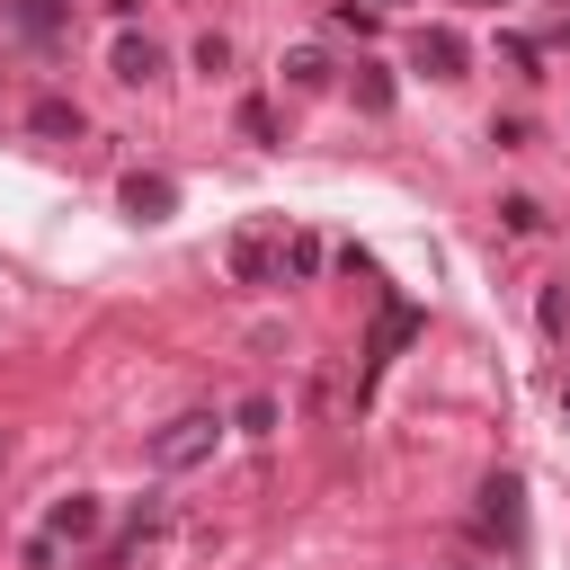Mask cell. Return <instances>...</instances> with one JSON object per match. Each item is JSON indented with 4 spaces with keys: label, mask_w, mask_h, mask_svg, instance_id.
<instances>
[{
    "label": "cell",
    "mask_w": 570,
    "mask_h": 570,
    "mask_svg": "<svg viewBox=\"0 0 570 570\" xmlns=\"http://www.w3.org/2000/svg\"><path fill=\"white\" fill-rule=\"evenodd\" d=\"M214 436H223V428H214V410H187V419H169V428L151 436V463H160V472H187V463H205V454H214Z\"/></svg>",
    "instance_id": "cell-1"
},
{
    "label": "cell",
    "mask_w": 570,
    "mask_h": 570,
    "mask_svg": "<svg viewBox=\"0 0 570 570\" xmlns=\"http://www.w3.org/2000/svg\"><path fill=\"white\" fill-rule=\"evenodd\" d=\"M410 62H419L428 80H454V71H463V36H454V27H419V45H410Z\"/></svg>",
    "instance_id": "cell-2"
},
{
    "label": "cell",
    "mask_w": 570,
    "mask_h": 570,
    "mask_svg": "<svg viewBox=\"0 0 570 570\" xmlns=\"http://www.w3.org/2000/svg\"><path fill=\"white\" fill-rule=\"evenodd\" d=\"M517 499H525V490H517V481H508V472H499V481H490V490H481V525H490V534H499V543H517V534H525V508H517Z\"/></svg>",
    "instance_id": "cell-3"
},
{
    "label": "cell",
    "mask_w": 570,
    "mask_h": 570,
    "mask_svg": "<svg viewBox=\"0 0 570 570\" xmlns=\"http://www.w3.org/2000/svg\"><path fill=\"white\" fill-rule=\"evenodd\" d=\"M232 276H240V285H267V276H276V232H240V240H232Z\"/></svg>",
    "instance_id": "cell-4"
},
{
    "label": "cell",
    "mask_w": 570,
    "mask_h": 570,
    "mask_svg": "<svg viewBox=\"0 0 570 570\" xmlns=\"http://www.w3.org/2000/svg\"><path fill=\"white\" fill-rule=\"evenodd\" d=\"M160 71V45L151 36H116V80H151Z\"/></svg>",
    "instance_id": "cell-5"
},
{
    "label": "cell",
    "mask_w": 570,
    "mask_h": 570,
    "mask_svg": "<svg viewBox=\"0 0 570 570\" xmlns=\"http://www.w3.org/2000/svg\"><path fill=\"white\" fill-rule=\"evenodd\" d=\"M410 330H419V312H410V303H392V312L374 321V347H365V365H383V356H392V347H401Z\"/></svg>",
    "instance_id": "cell-6"
},
{
    "label": "cell",
    "mask_w": 570,
    "mask_h": 570,
    "mask_svg": "<svg viewBox=\"0 0 570 570\" xmlns=\"http://www.w3.org/2000/svg\"><path fill=\"white\" fill-rule=\"evenodd\" d=\"M125 214L160 223V214H169V178H125Z\"/></svg>",
    "instance_id": "cell-7"
},
{
    "label": "cell",
    "mask_w": 570,
    "mask_h": 570,
    "mask_svg": "<svg viewBox=\"0 0 570 570\" xmlns=\"http://www.w3.org/2000/svg\"><path fill=\"white\" fill-rule=\"evenodd\" d=\"M36 134H80V107L71 98H36Z\"/></svg>",
    "instance_id": "cell-8"
},
{
    "label": "cell",
    "mask_w": 570,
    "mask_h": 570,
    "mask_svg": "<svg viewBox=\"0 0 570 570\" xmlns=\"http://www.w3.org/2000/svg\"><path fill=\"white\" fill-rule=\"evenodd\" d=\"M53 534H98V499H62L53 508Z\"/></svg>",
    "instance_id": "cell-9"
},
{
    "label": "cell",
    "mask_w": 570,
    "mask_h": 570,
    "mask_svg": "<svg viewBox=\"0 0 570 570\" xmlns=\"http://www.w3.org/2000/svg\"><path fill=\"white\" fill-rule=\"evenodd\" d=\"M285 80H294V89H321V80H330V62H321V53H312V45H303V53H294V62H285Z\"/></svg>",
    "instance_id": "cell-10"
},
{
    "label": "cell",
    "mask_w": 570,
    "mask_h": 570,
    "mask_svg": "<svg viewBox=\"0 0 570 570\" xmlns=\"http://www.w3.org/2000/svg\"><path fill=\"white\" fill-rule=\"evenodd\" d=\"M499 214H508V232H543V205H534V196H508Z\"/></svg>",
    "instance_id": "cell-11"
},
{
    "label": "cell",
    "mask_w": 570,
    "mask_h": 570,
    "mask_svg": "<svg viewBox=\"0 0 570 570\" xmlns=\"http://www.w3.org/2000/svg\"><path fill=\"white\" fill-rule=\"evenodd\" d=\"M356 98H365V107H392V80H383V71L365 62V71H356Z\"/></svg>",
    "instance_id": "cell-12"
},
{
    "label": "cell",
    "mask_w": 570,
    "mask_h": 570,
    "mask_svg": "<svg viewBox=\"0 0 570 570\" xmlns=\"http://www.w3.org/2000/svg\"><path fill=\"white\" fill-rule=\"evenodd\" d=\"M240 134H258V142H267V134H276V107H267V98H249V107H240Z\"/></svg>",
    "instance_id": "cell-13"
},
{
    "label": "cell",
    "mask_w": 570,
    "mask_h": 570,
    "mask_svg": "<svg viewBox=\"0 0 570 570\" xmlns=\"http://www.w3.org/2000/svg\"><path fill=\"white\" fill-rule=\"evenodd\" d=\"M0 463H9V436H0Z\"/></svg>",
    "instance_id": "cell-14"
},
{
    "label": "cell",
    "mask_w": 570,
    "mask_h": 570,
    "mask_svg": "<svg viewBox=\"0 0 570 570\" xmlns=\"http://www.w3.org/2000/svg\"><path fill=\"white\" fill-rule=\"evenodd\" d=\"M561 401H570V392H561Z\"/></svg>",
    "instance_id": "cell-15"
}]
</instances>
